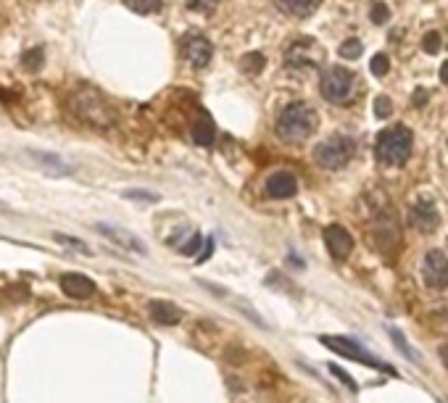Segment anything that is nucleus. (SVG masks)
I'll use <instances>...</instances> for the list:
<instances>
[{
  "instance_id": "f257e3e1",
  "label": "nucleus",
  "mask_w": 448,
  "mask_h": 403,
  "mask_svg": "<svg viewBox=\"0 0 448 403\" xmlns=\"http://www.w3.org/2000/svg\"><path fill=\"white\" fill-rule=\"evenodd\" d=\"M414 148V134L409 127H390L385 132H380L375 145V156L383 166H403L409 161Z\"/></svg>"
},
{
  "instance_id": "423d86ee",
  "label": "nucleus",
  "mask_w": 448,
  "mask_h": 403,
  "mask_svg": "<svg viewBox=\"0 0 448 403\" xmlns=\"http://www.w3.org/2000/svg\"><path fill=\"white\" fill-rule=\"evenodd\" d=\"M322 343L327 345V348L335 350V353H341V356L351 358V361H358V364H364V367H372V369H385V372H390V375H393V369L385 367L383 361H377L375 356H369L367 350L361 348V345H356L353 340H348V338H330V335H324Z\"/></svg>"
},
{
  "instance_id": "6e6552de",
  "label": "nucleus",
  "mask_w": 448,
  "mask_h": 403,
  "mask_svg": "<svg viewBox=\"0 0 448 403\" xmlns=\"http://www.w3.org/2000/svg\"><path fill=\"white\" fill-rule=\"evenodd\" d=\"M95 230H98L106 240H111L114 245H119V248H124V251L129 253H137V256H145L148 253V248H145V242L137 237L134 232H129V230H124V227H114V224H106L100 222L95 224Z\"/></svg>"
},
{
  "instance_id": "b1692460",
  "label": "nucleus",
  "mask_w": 448,
  "mask_h": 403,
  "mask_svg": "<svg viewBox=\"0 0 448 403\" xmlns=\"http://www.w3.org/2000/svg\"><path fill=\"white\" fill-rule=\"evenodd\" d=\"M219 0H185V6L190 11H198V14H211L216 9Z\"/></svg>"
},
{
  "instance_id": "9b49d317",
  "label": "nucleus",
  "mask_w": 448,
  "mask_h": 403,
  "mask_svg": "<svg viewBox=\"0 0 448 403\" xmlns=\"http://www.w3.org/2000/svg\"><path fill=\"white\" fill-rule=\"evenodd\" d=\"M409 222H412V227H417L420 232L430 235V232H435V230L440 227V214H438V208L432 206V203H427V200H420V203H414V206H412Z\"/></svg>"
},
{
  "instance_id": "f3484780",
  "label": "nucleus",
  "mask_w": 448,
  "mask_h": 403,
  "mask_svg": "<svg viewBox=\"0 0 448 403\" xmlns=\"http://www.w3.org/2000/svg\"><path fill=\"white\" fill-rule=\"evenodd\" d=\"M264 66H267L264 53H248V55H242V61H240V69L245 74H259Z\"/></svg>"
},
{
  "instance_id": "a878e982",
  "label": "nucleus",
  "mask_w": 448,
  "mask_h": 403,
  "mask_svg": "<svg viewBox=\"0 0 448 403\" xmlns=\"http://www.w3.org/2000/svg\"><path fill=\"white\" fill-rule=\"evenodd\" d=\"M390 338H393L395 345H398V348H401L403 353H406V358H409V361H414V364L420 361V358H417V353L412 350V345H409V343H406V340L401 338V332H398V330H390Z\"/></svg>"
},
{
  "instance_id": "393cba45",
  "label": "nucleus",
  "mask_w": 448,
  "mask_h": 403,
  "mask_svg": "<svg viewBox=\"0 0 448 403\" xmlns=\"http://www.w3.org/2000/svg\"><path fill=\"white\" fill-rule=\"evenodd\" d=\"M55 240L63 242V245H72V251H80V253H85V256H90V253H92L87 248V242L77 240V237H69V235H55Z\"/></svg>"
},
{
  "instance_id": "a211bd4d",
  "label": "nucleus",
  "mask_w": 448,
  "mask_h": 403,
  "mask_svg": "<svg viewBox=\"0 0 448 403\" xmlns=\"http://www.w3.org/2000/svg\"><path fill=\"white\" fill-rule=\"evenodd\" d=\"M124 6L134 14H156L161 9V0H124Z\"/></svg>"
},
{
  "instance_id": "dca6fc26",
  "label": "nucleus",
  "mask_w": 448,
  "mask_h": 403,
  "mask_svg": "<svg viewBox=\"0 0 448 403\" xmlns=\"http://www.w3.org/2000/svg\"><path fill=\"white\" fill-rule=\"evenodd\" d=\"M279 9L290 14V16H298V18H306L311 16L314 11L322 6V0H277Z\"/></svg>"
},
{
  "instance_id": "f8f14e48",
  "label": "nucleus",
  "mask_w": 448,
  "mask_h": 403,
  "mask_svg": "<svg viewBox=\"0 0 448 403\" xmlns=\"http://www.w3.org/2000/svg\"><path fill=\"white\" fill-rule=\"evenodd\" d=\"M61 290L66 293L69 298H77V301H85V298H90L92 293H95V282L90 277H85V274H77V272H72V274H61Z\"/></svg>"
},
{
  "instance_id": "9d476101",
  "label": "nucleus",
  "mask_w": 448,
  "mask_h": 403,
  "mask_svg": "<svg viewBox=\"0 0 448 403\" xmlns=\"http://www.w3.org/2000/svg\"><path fill=\"white\" fill-rule=\"evenodd\" d=\"M185 58L196 69H203L214 58V48H211V43L203 35H188L185 37Z\"/></svg>"
},
{
  "instance_id": "f03ea898",
  "label": "nucleus",
  "mask_w": 448,
  "mask_h": 403,
  "mask_svg": "<svg viewBox=\"0 0 448 403\" xmlns=\"http://www.w3.org/2000/svg\"><path fill=\"white\" fill-rule=\"evenodd\" d=\"M316 111L306 103H290L282 108V114L277 117V134L287 143H301L309 134L316 129Z\"/></svg>"
},
{
  "instance_id": "4468645a",
  "label": "nucleus",
  "mask_w": 448,
  "mask_h": 403,
  "mask_svg": "<svg viewBox=\"0 0 448 403\" xmlns=\"http://www.w3.org/2000/svg\"><path fill=\"white\" fill-rule=\"evenodd\" d=\"M148 313H151L153 322L164 324V327H171V324H177L182 319V311L174 303H169V301H151L148 303Z\"/></svg>"
},
{
  "instance_id": "aec40b11",
  "label": "nucleus",
  "mask_w": 448,
  "mask_h": 403,
  "mask_svg": "<svg viewBox=\"0 0 448 403\" xmlns=\"http://www.w3.org/2000/svg\"><path fill=\"white\" fill-rule=\"evenodd\" d=\"M369 72L375 74V77H385L390 72V58L385 53H377L372 61H369Z\"/></svg>"
},
{
  "instance_id": "5701e85b",
  "label": "nucleus",
  "mask_w": 448,
  "mask_h": 403,
  "mask_svg": "<svg viewBox=\"0 0 448 403\" xmlns=\"http://www.w3.org/2000/svg\"><path fill=\"white\" fill-rule=\"evenodd\" d=\"M375 114L380 119H388L390 114H393V100L388 98V95H380V98H375Z\"/></svg>"
},
{
  "instance_id": "1a4fd4ad",
  "label": "nucleus",
  "mask_w": 448,
  "mask_h": 403,
  "mask_svg": "<svg viewBox=\"0 0 448 403\" xmlns=\"http://www.w3.org/2000/svg\"><path fill=\"white\" fill-rule=\"evenodd\" d=\"M324 245H327V251H330L332 259H348V253L353 251V237L346 227L341 224H330V227H324Z\"/></svg>"
},
{
  "instance_id": "ddd939ff",
  "label": "nucleus",
  "mask_w": 448,
  "mask_h": 403,
  "mask_svg": "<svg viewBox=\"0 0 448 403\" xmlns=\"http://www.w3.org/2000/svg\"><path fill=\"white\" fill-rule=\"evenodd\" d=\"M298 193V179L290 174V171H277L267 179V195L269 198H293Z\"/></svg>"
},
{
  "instance_id": "2f4dec72",
  "label": "nucleus",
  "mask_w": 448,
  "mask_h": 403,
  "mask_svg": "<svg viewBox=\"0 0 448 403\" xmlns=\"http://www.w3.org/2000/svg\"><path fill=\"white\" fill-rule=\"evenodd\" d=\"M440 82L448 85V61H443V66H440Z\"/></svg>"
},
{
  "instance_id": "39448f33",
  "label": "nucleus",
  "mask_w": 448,
  "mask_h": 403,
  "mask_svg": "<svg viewBox=\"0 0 448 403\" xmlns=\"http://www.w3.org/2000/svg\"><path fill=\"white\" fill-rule=\"evenodd\" d=\"M324 58L322 45L316 43L314 37H298L296 43L285 50V63L287 69H316Z\"/></svg>"
},
{
  "instance_id": "2eb2a0df",
  "label": "nucleus",
  "mask_w": 448,
  "mask_h": 403,
  "mask_svg": "<svg viewBox=\"0 0 448 403\" xmlns=\"http://www.w3.org/2000/svg\"><path fill=\"white\" fill-rule=\"evenodd\" d=\"M193 143L201 145V148H208V145H214V122H211V117H208L206 111L201 114V119H198L196 124H193Z\"/></svg>"
},
{
  "instance_id": "cd10ccee",
  "label": "nucleus",
  "mask_w": 448,
  "mask_h": 403,
  "mask_svg": "<svg viewBox=\"0 0 448 403\" xmlns=\"http://www.w3.org/2000/svg\"><path fill=\"white\" fill-rule=\"evenodd\" d=\"M330 372H332L335 377H338V380H341V382H343L346 387H348V390H356V387H358L356 382H353V380L348 377V372H343V369L338 367V364H330Z\"/></svg>"
},
{
  "instance_id": "bb28decb",
  "label": "nucleus",
  "mask_w": 448,
  "mask_h": 403,
  "mask_svg": "<svg viewBox=\"0 0 448 403\" xmlns=\"http://www.w3.org/2000/svg\"><path fill=\"white\" fill-rule=\"evenodd\" d=\"M422 48H425V53H438L440 50V35L438 32H427V35L422 37Z\"/></svg>"
},
{
  "instance_id": "412c9836",
  "label": "nucleus",
  "mask_w": 448,
  "mask_h": 403,
  "mask_svg": "<svg viewBox=\"0 0 448 403\" xmlns=\"http://www.w3.org/2000/svg\"><path fill=\"white\" fill-rule=\"evenodd\" d=\"M43 50H40V48H35V50H27V53H24V69H27V72H37V69H40V66H43Z\"/></svg>"
},
{
  "instance_id": "7ed1b4c3",
  "label": "nucleus",
  "mask_w": 448,
  "mask_h": 403,
  "mask_svg": "<svg viewBox=\"0 0 448 403\" xmlns=\"http://www.w3.org/2000/svg\"><path fill=\"white\" fill-rule=\"evenodd\" d=\"M319 87H322L324 100H330V103H351V98L356 95V77L346 66H327Z\"/></svg>"
},
{
  "instance_id": "7c9ffc66",
  "label": "nucleus",
  "mask_w": 448,
  "mask_h": 403,
  "mask_svg": "<svg viewBox=\"0 0 448 403\" xmlns=\"http://www.w3.org/2000/svg\"><path fill=\"white\" fill-rule=\"evenodd\" d=\"M127 198H140V200H156L159 195H153V193H140V190H129V193H124Z\"/></svg>"
},
{
  "instance_id": "20e7f679",
  "label": "nucleus",
  "mask_w": 448,
  "mask_h": 403,
  "mask_svg": "<svg viewBox=\"0 0 448 403\" xmlns=\"http://www.w3.org/2000/svg\"><path fill=\"white\" fill-rule=\"evenodd\" d=\"M353 153H356V143L351 137H346V134H335V137L316 145L314 161L319 163L322 169H341L353 158Z\"/></svg>"
},
{
  "instance_id": "c756f323",
  "label": "nucleus",
  "mask_w": 448,
  "mask_h": 403,
  "mask_svg": "<svg viewBox=\"0 0 448 403\" xmlns=\"http://www.w3.org/2000/svg\"><path fill=\"white\" fill-rule=\"evenodd\" d=\"M427 98H430V92L425 87H417L414 90V95H412V103L414 108H422V106H427Z\"/></svg>"
},
{
  "instance_id": "0eeeda50",
  "label": "nucleus",
  "mask_w": 448,
  "mask_h": 403,
  "mask_svg": "<svg viewBox=\"0 0 448 403\" xmlns=\"http://www.w3.org/2000/svg\"><path fill=\"white\" fill-rule=\"evenodd\" d=\"M422 279L430 290L448 287V256L443 251H430L422 259Z\"/></svg>"
},
{
  "instance_id": "c85d7f7f",
  "label": "nucleus",
  "mask_w": 448,
  "mask_h": 403,
  "mask_svg": "<svg viewBox=\"0 0 448 403\" xmlns=\"http://www.w3.org/2000/svg\"><path fill=\"white\" fill-rule=\"evenodd\" d=\"M198 248H201V235H193V237H190L188 242H185V245H182V248H179V251L185 253V256H196L198 253Z\"/></svg>"
},
{
  "instance_id": "6ab92c4d",
  "label": "nucleus",
  "mask_w": 448,
  "mask_h": 403,
  "mask_svg": "<svg viewBox=\"0 0 448 403\" xmlns=\"http://www.w3.org/2000/svg\"><path fill=\"white\" fill-rule=\"evenodd\" d=\"M361 50H364V45L358 37H348L346 43H341V58H361Z\"/></svg>"
},
{
  "instance_id": "473e14b6",
  "label": "nucleus",
  "mask_w": 448,
  "mask_h": 403,
  "mask_svg": "<svg viewBox=\"0 0 448 403\" xmlns=\"http://www.w3.org/2000/svg\"><path fill=\"white\" fill-rule=\"evenodd\" d=\"M440 361H443V364H446V369H448V345H440Z\"/></svg>"
},
{
  "instance_id": "4be33fe9",
  "label": "nucleus",
  "mask_w": 448,
  "mask_h": 403,
  "mask_svg": "<svg viewBox=\"0 0 448 403\" xmlns=\"http://www.w3.org/2000/svg\"><path fill=\"white\" fill-rule=\"evenodd\" d=\"M369 18H372V24H388L390 21V9L385 3H375L372 11H369Z\"/></svg>"
}]
</instances>
